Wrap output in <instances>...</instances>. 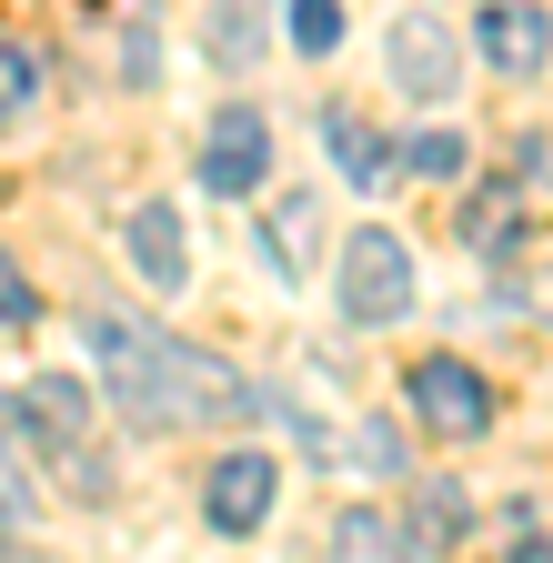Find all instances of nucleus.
<instances>
[{
  "label": "nucleus",
  "mask_w": 553,
  "mask_h": 563,
  "mask_svg": "<svg viewBox=\"0 0 553 563\" xmlns=\"http://www.w3.org/2000/svg\"><path fill=\"white\" fill-rule=\"evenodd\" d=\"M402 162L423 172V181H463V162H473V141H463V131H412V141H402Z\"/></svg>",
  "instance_id": "nucleus-17"
},
{
  "label": "nucleus",
  "mask_w": 553,
  "mask_h": 563,
  "mask_svg": "<svg viewBox=\"0 0 553 563\" xmlns=\"http://www.w3.org/2000/svg\"><path fill=\"white\" fill-rule=\"evenodd\" d=\"M11 433H21V422H11V402H0V523L31 514V473H21V453H11Z\"/></svg>",
  "instance_id": "nucleus-20"
},
{
  "label": "nucleus",
  "mask_w": 553,
  "mask_h": 563,
  "mask_svg": "<svg viewBox=\"0 0 553 563\" xmlns=\"http://www.w3.org/2000/svg\"><path fill=\"white\" fill-rule=\"evenodd\" d=\"M201 41H212L222 70H252L262 41H272V0H212V11H201Z\"/></svg>",
  "instance_id": "nucleus-13"
},
{
  "label": "nucleus",
  "mask_w": 553,
  "mask_h": 563,
  "mask_svg": "<svg viewBox=\"0 0 553 563\" xmlns=\"http://www.w3.org/2000/svg\"><path fill=\"white\" fill-rule=\"evenodd\" d=\"M322 232H332V222H322V201H312V191H283V201L262 211V262L283 272V282H312Z\"/></svg>",
  "instance_id": "nucleus-10"
},
{
  "label": "nucleus",
  "mask_w": 553,
  "mask_h": 563,
  "mask_svg": "<svg viewBox=\"0 0 553 563\" xmlns=\"http://www.w3.org/2000/svg\"><path fill=\"white\" fill-rule=\"evenodd\" d=\"M121 252H131V272H142L152 292H181V272H191V252H181V211H172V201H131Z\"/></svg>",
  "instance_id": "nucleus-9"
},
{
  "label": "nucleus",
  "mask_w": 553,
  "mask_h": 563,
  "mask_svg": "<svg viewBox=\"0 0 553 563\" xmlns=\"http://www.w3.org/2000/svg\"><path fill=\"white\" fill-rule=\"evenodd\" d=\"M121 81H162V31H121Z\"/></svg>",
  "instance_id": "nucleus-22"
},
{
  "label": "nucleus",
  "mask_w": 553,
  "mask_h": 563,
  "mask_svg": "<svg viewBox=\"0 0 553 563\" xmlns=\"http://www.w3.org/2000/svg\"><path fill=\"white\" fill-rule=\"evenodd\" d=\"M91 363H101V393L142 422V433H181L191 422V393H181V342L152 332L142 312H91Z\"/></svg>",
  "instance_id": "nucleus-1"
},
{
  "label": "nucleus",
  "mask_w": 553,
  "mask_h": 563,
  "mask_svg": "<svg viewBox=\"0 0 553 563\" xmlns=\"http://www.w3.org/2000/svg\"><path fill=\"white\" fill-rule=\"evenodd\" d=\"M11 422H21V443H31L41 463H60V453L91 433V383H71V373H31V383L11 393Z\"/></svg>",
  "instance_id": "nucleus-7"
},
{
  "label": "nucleus",
  "mask_w": 553,
  "mask_h": 563,
  "mask_svg": "<svg viewBox=\"0 0 553 563\" xmlns=\"http://www.w3.org/2000/svg\"><path fill=\"white\" fill-rule=\"evenodd\" d=\"M322 141H332V172L353 181V191H383V141L353 101H322Z\"/></svg>",
  "instance_id": "nucleus-14"
},
{
  "label": "nucleus",
  "mask_w": 553,
  "mask_h": 563,
  "mask_svg": "<svg viewBox=\"0 0 553 563\" xmlns=\"http://www.w3.org/2000/svg\"><path fill=\"white\" fill-rule=\"evenodd\" d=\"M353 463H363V473H383V483H402V473H412V453H402L392 422H363V433H353Z\"/></svg>",
  "instance_id": "nucleus-19"
},
{
  "label": "nucleus",
  "mask_w": 553,
  "mask_h": 563,
  "mask_svg": "<svg viewBox=\"0 0 553 563\" xmlns=\"http://www.w3.org/2000/svg\"><path fill=\"white\" fill-rule=\"evenodd\" d=\"M453 242L483 252V262H513V252H523V201H513L504 181H483V191L453 211Z\"/></svg>",
  "instance_id": "nucleus-12"
},
{
  "label": "nucleus",
  "mask_w": 553,
  "mask_h": 563,
  "mask_svg": "<svg viewBox=\"0 0 553 563\" xmlns=\"http://www.w3.org/2000/svg\"><path fill=\"white\" fill-rule=\"evenodd\" d=\"M332 543L353 553V563H373V553H402V514H373V504H353L332 523Z\"/></svg>",
  "instance_id": "nucleus-16"
},
{
  "label": "nucleus",
  "mask_w": 553,
  "mask_h": 563,
  "mask_svg": "<svg viewBox=\"0 0 553 563\" xmlns=\"http://www.w3.org/2000/svg\"><path fill=\"white\" fill-rule=\"evenodd\" d=\"M473 51L494 70H513V81H533V70H553V11H543V0H483Z\"/></svg>",
  "instance_id": "nucleus-8"
},
{
  "label": "nucleus",
  "mask_w": 553,
  "mask_h": 563,
  "mask_svg": "<svg viewBox=\"0 0 553 563\" xmlns=\"http://www.w3.org/2000/svg\"><path fill=\"white\" fill-rule=\"evenodd\" d=\"M463 523H473V504H463L443 473H423V483H412V514H402V553H443Z\"/></svg>",
  "instance_id": "nucleus-15"
},
{
  "label": "nucleus",
  "mask_w": 553,
  "mask_h": 563,
  "mask_svg": "<svg viewBox=\"0 0 553 563\" xmlns=\"http://www.w3.org/2000/svg\"><path fill=\"white\" fill-rule=\"evenodd\" d=\"M292 51L302 60H332L342 51V0H292Z\"/></svg>",
  "instance_id": "nucleus-18"
},
{
  "label": "nucleus",
  "mask_w": 553,
  "mask_h": 563,
  "mask_svg": "<svg viewBox=\"0 0 553 563\" xmlns=\"http://www.w3.org/2000/svg\"><path fill=\"white\" fill-rule=\"evenodd\" d=\"M383 70H392L402 101H453V91H463V41H453L433 11H402V21L383 31Z\"/></svg>",
  "instance_id": "nucleus-4"
},
{
  "label": "nucleus",
  "mask_w": 553,
  "mask_h": 563,
  "mask_svg": "<svg viewBox=\"0 0 553 563\" xmlns=\"http://www.w3.org/2000/svg\"><path fill=\"white\" fill-rule=\"evenodd\" d=\"M402 312H412V252H402V232L363 222L353 242H342V322L383 332V322H402Z\"/></svg>",
  "instance_id": "nucleus-2"
},
{
  "label": "nucleus",
  "mask_w": 553,
  "mask_h": 563,
  "mask_svg": "<svg viewBox=\"0 0 553 563\" xmlns=\"http://www.w3.org/2000/svg\"><path fill=\"white\" fill-rule=\"evenodd\" d=\"M262 172H272V121H262L252 101H222L212 141H201V191L252 201V191H262Z\"/></svg>",
  "instance_id": "nucleus-6"
},
{
  "label": "nucleus",
  "mask_w": 553,
  "mask_h": 563,
  "mask_svg": "<svg viewBox=\"0 0 553 563\" xmlns=\"http://www.w3.org/2000/svg\"><path fill=\"white\" fill-rule=\"evenodd\" d=\"M272 493H283V463L252 453V443H232L212 473H201V523H212V533H262L272 523Z\"/></svg>",
  "instance_id": "nucleus-5"
},
{
  "label": "nucleus",
  "mask_w": 553,
  "mask_h": 563,
  "mask_svg": "<svg viewBox=\"0 0 553 563\" xmlns=\"http://www.w3.org/2000/svg\"><path fill=\"white\" fill-rule=\"evenodd\" d=\"M402 393H412V422H423L433 443H473L483 422H494V383L473 363H453V352H423V363L402 373Z\"/></svg>",
  "instance_id": "nucleus-3"
},
{
  "label": "nucleus",
  "mask_w": 553,
  "mask_h": 563,
  "mask_svg": "<svg viewBox=\"0 0 553 563\" xmlns=\"http://www.w3.org/2000/svg\"><path fill=\"white\" fill-rule=\"evenodd\" d=\"M181 393H191V422H252L262 412V383H242L232 363H212L191 342H181Z\"/></svg>",
  "instance_id": "nucleus-11"
},
{
  "label": "nucleus",
  "mask_w": 553,
  "mask_h": 563,
  "mask_svg": "<svg viewBox=\"0 0 553 563\" xmlns=\"http://www.w3.org/2000/svg\"><path fill=\"white\" fill-rule=\"evenodd\" d=\"M31 322H41V292H31V272L0 252V332H31Z\"/></svg>",
  "instance_id": "nucleus-21"
}]
</instances>
